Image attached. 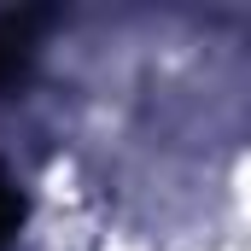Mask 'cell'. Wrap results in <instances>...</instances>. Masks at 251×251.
Here are the masks:
<instances>
[{
    "instance_id": "cell-1",
    "label": "cell",
    "mask_w": 251,
    "mask_h": 251,
    "mask_svg": "<svg viewBox=\"0 0 251 251\" xmlns=\"http://www.w3.org/2000/svg\"><path fill=\"white\" fill-rule=\"evenodd\" d=\"M47 29V12L24 6V12H0V94H12L29 64H35V41Z\"/></svg>"
},
{
    "instance_id": "cell-2",
    "label": "cell",
    "mask_w": 251,
    "mask_h": 251,
    "mask_svg": "<svg viewBox=\"0 0 251 251\" xmlns=\"http://www.w3.org/2000/svg\"><path fill=\"white\" fill-rule=\"evenodd\" d=\"M18 228H24V193L0 176V251L12 246V234H18Z\"/></svg>"
}]
</instances>
